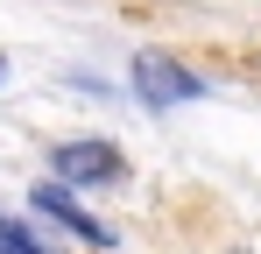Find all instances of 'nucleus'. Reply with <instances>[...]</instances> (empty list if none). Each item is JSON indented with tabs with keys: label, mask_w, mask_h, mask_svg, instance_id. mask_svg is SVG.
I'll return each mask as SVG.
<instances>
[{
	"label": "nucleus",
	"mask_w": 261,
	"mask_h": 254,
	"mask_svg": "<svg viewBox=\"0 0 261 254\" xmlns=\"http://www.w3.org/2000/svg\"><path fill=\"white\" fill-rule=\"evenodd\" d=\"M49 169H57L64 191H71V184H113V176H120V148H113V141H64V148L49 156Z\"/></svg>",
	"instance_id": "2"
},
{
	"label": "nucleus",
	"mask_w": 261,
	"mask_h": 254,
	"mask_svg": "<svg viewBox=\"0 0 261 254\" xmlns=\"http://www.w3.org/2000/svg\"><path fill=\"white\" fill-rule=\"evenodd\" d=\"M0 254H43L29 233H14V226H0Z\"/></svg>",
	"instance_id": "4"
},
{
	"label": "nucleus",
	"mask_w": 261,
	"mask_h": 254,
	"mask_svg": "<svg viewBox=\"0 0 261 254\" xmlns=\"http://www.w3.org/2000/svg\"><path fill=\"white\" fill-rule=\"evenodd\" d=\"M134 92H141V106L170 113V106H184V99H198L205 78H198V71H184V64L163 57V49H148V57H134Z\"/></svg>",
	"instance_id": "1"
},
{
	"label": "nucleus",
	"mask_w": 261,
	"mask_h": 254,
	"mask_svg": "<svg viewBox=\"0 0 261 254\" xmlns=\"http://www.w3.org/2000/svg\"><path fill=\"white\" fill-rule=\"evenodd\" d=\"M36 212H49V219H64V226H71L78 240H92V247H113V226H99V219H92V212L78 205V198H71L64 184H36Z\"/></svg>",
	"instance_id": "3"
}]
</instances>
